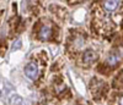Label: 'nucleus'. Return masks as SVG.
Segmentation results:
<instances>
[{"instance_id":"obj_1","label":"nucleus","mask_w":123,"mask_h":105,"mask_svg":"<svg viewBox=\"0 0 123 105\" xmlns=\"http://www.w3.org/2000/svg\"><path fill=\"white\" fill-rule=\"evenodd\" d=\"M47 62H48V58L44 51H41V52H37V54L32 55V58L30 59L27 65L25 66L26 77L32 81L38 82L44 75Z\"/></svg>"},{"instance_id":"obj_2","label":"nucleus","mask_w":123,"mask_h":105,"mask_svg":"<svg viewBox=\"0 0 123 105\" xmlns=\"http://www.w3.org/2000/svg\"><path fill=\"white\" fill-rule=\"evenodd\" d=\"M87 34L81 29H71L67 39V50L71 56L80 55L87 44Z\"/></svg>"},{"instance_id":"obj_3","label":"nucleus","mask_w":123,"mask_h":105,"mask_svg":"<svg viewBox=\"0 0 123 105\" xmlns=\"http://www.w3.org/2000/svg\"><path fill=\"white\" fill-rule=\"evenodd\" d=\"M33 34L35 38L39 42H43V43L52 42L57 39V27L49 18L43 17L36 23Z\"/></svg>"},{"instance_id":"obj_4","label":"nucleus","mask_w":123,"mask_h":105,"mask_svg":"<svg viewBox=\"0 0 123 105\" xmlns=\"http://www.w3.org/2000/svg\"><path fill=\"white\" fill-rule=\"evenodd\" d=\"M90 92H91V95L95 100L101 101L102 99H105L107 95V92H108V86L105 83V81H102L97 77L92 78L90 82Z\"/></svg>"},{"instance_id":"obj_5","label":"nucleus","mask_w":123,"mask_h":105,"mask_svg":"<svg viewBox=\"0 0 123 105\" xmlns=\"http://www.w3.org/2000/svg\"><path fill=\"white\" fill-rule=\"evenodd\" d=\"M50 89L59 98H67L68 95H70V89L62 76L53 77L52 83H50Z\"/></svg>"},{"instance_id":"obj_6","label":"nucleus","mask_w":123,"mask_h":105,"mask_svg":"<svg viewBox=\"0 0 123 105\" xmlns=\"http://www.w3.org/2000/svg\"><path fill=\"white\" fill-rule=\"evenodd\" d=\"M98 60V54L92 49H85L81 54L78 56V65L81 67H91L95 62Z\"/></svg>"},{"instance_id":"obj_7","label":"nucleus","mask_w":123,"mask_h":105,"mask_svg":"<svg viewBox=\"0 0 123 105\" xmlns=\"http://www.w3.org/2000/svg\"><path fill=\"white\" fill-rule=\"evenodd\" d=\"M122 59H123V54L119 50H112L107 55V58L104 62V65L101 66V68H106V73H108L110 70H115L121 64Z\"/></svg>"},{"instance_id":"obj_8","label":"nucleus","mask_w":123,"mask_h":105,"mask_svg":"<svg viewBox=\"0 0 123 105\" xmlns=\"http://www.w3.org/2000/svg\"><path fill=\"white\" fill-rule=\"evenodd\" d=\"M112 105H123V93H118L113 97Z\"/></svg>"},{"instance_id":"obj_9","label":"nucleus","mask_w":123,"mask_h":105,"mask_svg":"<svg viewBox=\"0 0 123 105\" xmlns=\"http://www.w3.org/2000/svg\"><path fill=\"white\" fill-rule=\"evenodd\" d=\"M115 86L118 88H123V71L118 75V77L115 79Z\"/></svg>"},{"instance_id":"obj_10","label":"nucleus","mask_w":123,"mask_h":105,"mask_svg":"<svg viewBox=\"0 0 123 105\" xmlns=\"http://www.w3.org/2000/svg\"><path fill=\"white\" fill-rule=\"evenodd\" d=\"M20 48H21V40H16L14 43V45H12V50H17Z\"/></svg>"},{"instance_id":"obj_11","label":"nucleus","mask_w":123,"mask_h":105,"mask_svg":"<svg viewBox=\"0 0 123 105\" xmlns=\"http://www.w3.org/2000/svg\"><path fill=\"white\" fill-rule=\"evenodd\" d=\"M78 105H90V104L86 103L85 100H80V101H78Z\"/></svg>"}]
</instances>
